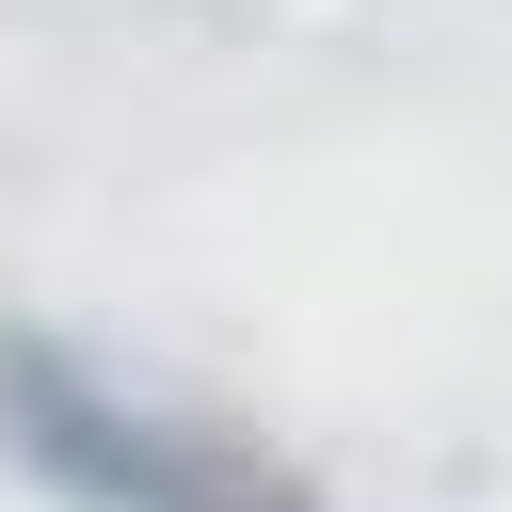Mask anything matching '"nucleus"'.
<instances>
[{
    "mask_svg": "<svg viewBox=\"0 0 512 512\" xmlns=\"http://www.w3.org/2000/svg\"><path fill=\"white\" fill-rule=\"evenodd\" d=\"M0 448H32L64 496H112V512H304L288 464L224 448L192 416H144V400H112L96 368H64L32 336H0Z\"/></svg>",
    "mask_w": 512,
    "mask_h": 512,
    "instance_id": "1",
    "label": "nucleus"
}]
</instances>
